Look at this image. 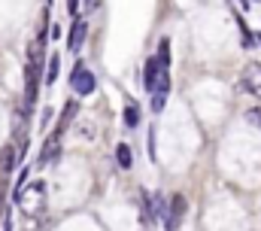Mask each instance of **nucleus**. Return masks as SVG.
I'll return each instance as SVG.
<instances>
[{"mask_svg":"<svg viewBox=\"0 0 261 231\" xmlns=\"http://www.w3.org/2000/svg\"><path fill=\"white\" fill-rule=\"evenodd\" d=\"M76 115H79V98H70V101L64 104V110H61V119H58V134L64 131Z\"/></svg>","mask_w":261,"mask_h":231,"instance_id":"9","label":"nucleus"},{"mask_svg":"<svg viewBox=\"0 0 261 231\" xmlns=\"http://www.w3.org/2000/svg\"><path fill=\"white\" fill-rule=\"evenodd\" d=\"M246 122H249V125H258V128H261V110H249V113H246Z\"/></svg>","mask_w":261,"mask_h":231,"instance_id":"17","label":"nucleus"},{"mask_svg":"<svg viewBox=\"0 0 261 231\" xmlns=\"http://www.w3.org/2000/svg\"><path fill=\"white\" fill-rule=\"evenodd\" d=\"M15 165H18V149H15V143L0 146V176H9V173L15 171Z\"/></svg>","mask_w":261,"mask_h":231,"instance_id":"8","label":"nucleus"},{"mask_svg":"<svg viewBox=\"0 0 261 231\" xmlns=\"http://www.w3.org/2000/svg\"><path fill=\"white\" fill-rule=\"evenodd\" d=\"M58 73H61V55L52 52V55H49V67H46L43 82H46V85H55V82H58Z\"/></svg>","mask_w":261,"mask_h":231,"instance_id":"10","label":"nucleus"},{"mask_svg":"<svg viewBox=\"0 0 261 231\" xmlns=\"http://www.w3.org/2000/svg\"><path fill=\"white\" fill-rule=\"evenodd\" d=\"M79 3H82V0H67V3H64L67 15H73V18H76V15H79Z\"/></svg>","mask_w":261,"mask_h":231,"instance_id":"16","label":"nucleus"},{"mask_svg":"<svg viewBox=\"0 0 261 231\" xmlns=\"http://www.w3.org/2000/svg\"><path fill=\"white\" fill-rule=\"evenodd\" d=\"M125 125H128V128H137V125H140V107H137V104H128V107H125Z\"/></svg>","mask_w":261,"mask_h":231,"instance_id":"13","label":"nucleus"},{"mask_svg":"<svg viewBox=\"0 0 261 231\" xmlns=\"http://www.w3.org/2000/svg\"><path fill=\"white\" fill-rule=\"evenodd\" d=\"M49 122H52V110L46 107V110H43V119H40V128L46 131V125H49Z\"/></svg>","mask_w":261,"mask_h":231,"instance_id":"19","label":"nucleus"},{"mask_svg":"<svg viewBox=\"0 0 261 231\" xmlns=\"http://www.w3.org/2000/svg\"><path fill=\"white\" fill-rule=\"evenodd\" d=\"M12 192H15L18 207H21L28 216L43 213V207H46V186H43V182H24V186H15Z\"/></svg>","mask_w":261,"mask_h":231,"instance_id":"1","label":"nucleus"},{"mask_svg":"<svg viewBox=\"0 0 261 231\" xmlns=\"http://www.w3.org/2000/svg\"><path fill=\"white\" fill-rule=\"evenodd\" d=\"M70 88L76 91V98H88V95H94V88H97V76H94L85 64H76L73 73H70Z\"/></svg>","mask_w":261,"mask_h":231,"instance_id":"2","label":"nucleus"},{"mask_svg":"<svg viewBox=\"0 0 261 231\" xmlns=\"http://www.w3.org/2000/svg\"><path fill=\"white\" fill-rule=\"evenodd\" d=\"M61 158V134H52L46 137V143L40 146V155H37V168H49Z\"/></svg>","mask_w":261,"mask_h":231,"instance_id":"3","label":"nucleus"},{"mask_svg":"<svg viewBox=\"0 0 261 231\" xmlns=\"http://www.w3.org/2000/svg\"><path fill=\"white\" fill-rule=\"evenodd\" d=\"M249 3H252V0H240V6H243V9H249Z\"/></svg>","mask_w":261,"mask_h":231,"instance_id":"23","label":"nucleus"},{"mask_svg":"<svg viewBox=\"0 0 261 231\" xmlns=\"http://www.w3.org/2000/svg\"><path fill=\"white\" fill-rule=\"evenodd\" d=\"M149 155L155 158V128H149Z\"/></svg>","mask_w":261,"mask_h":231,"instance_id":"20","label":"nucleus"},{"mask_svg":"<svg viewBox=\"0 0 261 231\" xmlns=\"http://www.w3.org/2000/svg\"><path fill=\"white\" fill-rule=\"evenodd\" d=\"M167 107V95H152V113H161Z\"/></svg>","mask_w":261,"mask_h":231,"instance_id":"15","label":"nucleus"},{"mask_svg":"<svg viewBox=\"0 0 261 231\" xmlns=\"http://www.w3.org/2000/svg\"><path fill=\"white\" fill-rule=\"evenodd\" d=\"M240 85H243V88H246L249 95H255V98H261V61H249V64L243 67Z\"/></svg>","mask_w":261,"mask_h":231,"instance_id":"4","label":"nucleus"},{"mask_svg":"<svg viewBox=\"0 0 261 231\" xmlns=\"http://www.w3.org/2000/svg\"><path fill=\"white\" fill-rule=\"evenodd\" d=\"M182 216H186V198H182V195H173V198H170V204H167V219H164L167 231L179 228Z\"/></svg>","mask_w":261,"mask_h":231,"instance_id":"6","label":"nucleus"},{"mask_svg":"<svg viewBox=\"0 0 261 231\" xmlns=\"http://www.w3.org/2000/svg\"><path fill=\"white\" fill-rule=\"evenodd\" d=\"M237 25H240V34H243V46H246V49H252V40H255V37L249 34V28L243 25V18H237Z\"/></svg>","mask_w":261,"mask_h":231,"instance_id":"14","label":"nucleus"},{"mask_svg":"<svg viewBox=\"0 0 261 231\" xmlns=\"http://www.w3.org/2000/svg\"><path fill=\"white\" fill-rule=\"evenodd\" d=\"M161 73H164V67L158 64V58H146V64H143V88L149 91V95H155V88H158V79H161Z\"/></svg>","mask_w":261,"mask_h":231,"instance_id":"5","label":"nucleus"},{"mask_svg":"<svg viewBox=\"0 0 261 231\" xmlns=\"http://www.w3.org/2000/svg\"><path fill=\"white\" fill-rule=\"evenodd\" d=\"M6 213V186L0 182V216Z\"/></svg>","mask_w":261,"mask_h":231,"instance_id":"18","label":"nucleus"},{"mask_svg":"<svg viewBox=\"0 0 261 231\" xmlns=\"http://www.w3.org/2000/svg\"><path fill=\"white\" fill-rule=\"evenodd\" d=\"M85 34H88V21L76 15L73 25H70V34H67V49H70V52H79L82 43H85Z\"/></svg>","mask_w":261,"mask_h":231,"instance_id":"7","label":"nucleus"},{"mask_svg":"<svg viewBox=\"0 0 261 231\" xmlns=\"http://www.w3.org/2000/svg\"><path fill=\"white\" fill-rule=\"evenodd\" d=\"M116 161H119L122 171H130V168H134V152H130L128 143H119V146H116Z\"/></svg>","mask_w":261,"mask_h":231,"instance_id":"11","label":"nucleus"},{"mask_svg":"<svg viewBox=\"0 0 261 231\" xmlns=\"http://www.w3.org/2000/svg\"><path fill=\"white\" fill-rule=\"evenodd\" d=\"M82 3H85V9H88V12H94V9H100V3H103V0H82Z\"/></svg>","mask_w":261,"mask_h":231,"instance_id":"21","label":"nucleus"},{"mask_svg":"<svg viewBox=\"0 0 261 231\" xmlns=\"http://www.w3.org/2000/svg\"><path fill=\"white\" fill-rule=\"evenodd\" d=\"M3 231H12V222H9V219H6V222H3Z\"/></svg>","mask_w":261,"mask_h":231,"instance_id":"22","label":"nucleus"},{"mask_svg":"<svg viewBox=\"0 0 261 231\" xmlns=\"http://www.w3.org/2000/svg\"><path fill=\"white\" fill-rule=\"evenodd\" d=\"M158 64H161V67H164V70H170V40H161V43H158Z\"/></svg>","mask_w":261,"mask_h":231,"instance_id":"12","label":"nucleus"}]
</instances>
